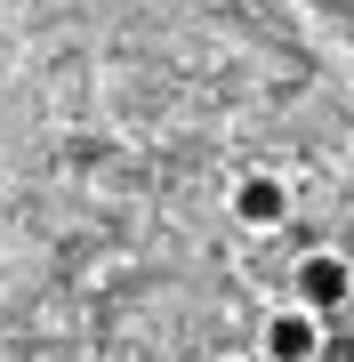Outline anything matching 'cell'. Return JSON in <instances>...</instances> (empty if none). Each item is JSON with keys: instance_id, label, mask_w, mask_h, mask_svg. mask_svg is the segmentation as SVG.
Returning a JSON list of instances; mask_svg holds the SVG:
<instances>
[{"instance_id": "1", "label": "cell", "mask_w": 354, "mask_h": 362, "mask_svg": "<svg viewBox=\"0 0 354 362\" xmlns=\"http://www.w3.org/2000/svg\"><path fill=\"white\" fill-rule=\"evenodd\" d=\"M290 209H298V185H290L282 169H242V177L225 185V218L242 233H282Z\"/></svg>"}, {"instance_id": "2", "label": "cell", "mask_w": 354, "mask_h": 362, "mask_svg": "<svg viewBox=\"0 0 354 362\" xmlns=\"http://www.w3.org/2000/svg\"><path fill=\"white\" fill-rule=\"evenodd\" d=\"M322 346H330V314L298 306V298H282V306L258 322V354L266 362H322Z\"/></svg>"}, {"instance_id": "3", "label": "cell", "mask_w": 354, "mask_h": 362, "mask_svg": "<svg viewBox=\"0 0 354 362\" xmlns=\"http://www.w3.org/2000/svg\"><path fill=\"white\" fill-rule=\"evenodd\" d=\"M290 298L314 314H346L354 306V258L346 250H298V266H290Z\"/></svg>"}]
</instances>
